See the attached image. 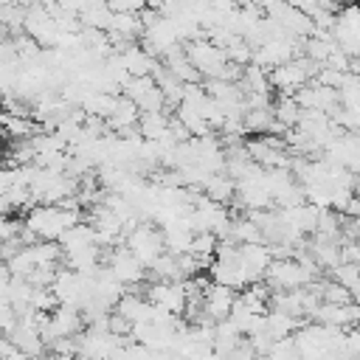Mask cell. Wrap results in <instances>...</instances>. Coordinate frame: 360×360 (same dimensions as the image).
<instances>
[{
	"instance_id": "6da1fadb",
	"label": "cell",
	"mask_w": 360,
	"mask_h": 360,
	"mask_svg": "<svg viewBox=\"0 0 360 360\" xmlns=\"http://www.w3.org/2000/svg\"><path fill=\"white\" fill-rule=\"evenodd\" d=\"M312 281H318V273H312L309 267H304L295 256H290V259H273V264L267 267V276H264V284L273 292L304 290Z\"/></svg>"
},
{
	"instance_id": "7a4b0ae2",
	"label": "cell",
	"mask_w": 360,
	"mask_h": 360,
	"mask_svg": "<svg viewBox=\"0 0 360 360\" xmlns=\"http://www.w3.org/2000/svg\"><path fill=\"white\" fill-rule=\"evenodd\" d=\"M124 245H127L146 267H152L163 253H169V250H166V242H163V231L155 228L152 222H141V225H135L132 231H127Z\"/></svg>"
},
{
	"instance_id": "3957f363",
	"label": "cell",
	"mask_w": 360,
	"mask_h": 360,
	"mask_svg": "<svg viewBox=\"0 0 360 360\" xmlns=\"http://www.w3.org/2000/svg\"><path fill=\"white\" fill-rule=\"evenodd\" d=\"M186 53H188V59H191V65L200 70V76L208 82V79H222V73H225V68H228V53L219 48V45H214L211 39H194V42H188L186 45Z\"/></svg>"
},
{
	"instance_id": "277c9868",
	"label": "cell",
	"mask_w": 360,
	"mask_h": 360,
	"mask_svg": "<svg viewBox=\"0 0 360 360\" xmlns=\"http://www.w3.org/2000/svg\"><path fill=\"white\" fill-rule=\"evenodd\" d=\"M107 267L112 270V276H115L124 287H138V284L149 276V267H146L127 245L115 248V250L107 256Z\"/></svg>"
},
{
	"instance_id": "5b68a950",
	"label": "cell",
	"mask_w": 360,
	"mask_h": 360,
	"mask_svg": "<svg viewBox=\"0 0 360 360\" xmlns=\"http://www.w3.org/2000/svg\"><path fill=\"white\" fill-rule=\"evenodd\" d=\"M146 298H149L155 307L169 309L172 315H186V307H188L186 281H155V284L146 290Z\"/></svg>"
},
{
	"instance_id": "8992f818",
	"label": "cell",
	"mask_w": 360,
	"mask_h": 360,
	"mask_svg": "<svg viewBox=\"0 0 360 360\" xmlns=\"http://www.w3.org/2000/svg\"><path fill=\"white\" fill-rule=\"evenodd\" d=\"M239 264H242V270H245L248 287L264 281L267 267L273 264L270 245H239Z\"/></svg>"
},
{
	"instance_id": "52a82bcc",
	"label": "cell",
	"mask_w": 360,
	"mask_h": 360,
	"mask_svg": "<svg viewBox=\"0 0 360 360\" xmlns=\"http://www.w3.org/2000/svg\"><path fill=\"white\" fill-rule=\"evenodd\" d=\"M236 298H239V295H236V290H231V287H225V284L211 281V284L205 287V292H202V309H205V318H208V321H214V323H219V321L231 318V309H233Z\"/></svg>"
},
{
	"instance_id": "ba28073f",
	"label": "cell",
	"mask_w": 360,
	"mask_h": 360,
	"mask_svg": "<svg viewBox=\"0 0 360 360\" xmlns=\"http://www.w3.org/2000/svg\"><path fill=\"white\" fill-rule=\"evenodd\" d=\"M315 323H326V326H335V329H354L360 326V304L349 301V304H321L315 309Z\"/></svg>"
},
{
	"instance_id": "9c48e42d",
	"label": "cell",
	"mask_w": 360,
	"mask_h": 360,
	"mask_svg": "<svg viewBox=\"0 0 360 360\" xmlns=\"http://www.w3.org/2000/svg\"><path fill=\"white\" fill-rule=\"evenodd\" d=\"M115 312H121V315H124L127 321H132V326H135V323H146V321L155 318V304H152L146 295L127 292V295L118 301Z\"/></svg>"
},
{
	"instance_id": "30bf717a",
	"label": "cell",
	"mask_w": 360,
	"mask_h": 360,
	"mask_svg": "<svg viewBox=\"0 0 360 360\" xmlns=\"http://www.w3.org/2000/svg\"><path fill=\"white\" fill-rule=\"evenodd\" d=\"M242 340H245V335L239 332V326H236L231 318L214 323V352L219 354V360L228 357L236 346H242Z\"/></svg>"
},
{
	"instance_id": "8fae6325",
	"label": "cell",
	"mask_w": 360,
	"mask_h": 360,
	"mask_svg": "<svg viewBox=\"0 0 360 360\" xmlns=\"http://www.w3.org/2000/svg\"><path fill=\"white\" fill-rule=\"evenodd\" d=\"M202 194H205L208 200L219 202V205L233 202V200H236V180L228 177L225 172H222V174H211L208 183H205V188H202Z\"/></svg>"
},
{
	"instance_id": "7c38bea8",
	"label": "cell",
	"mask_w": 360,
	"mask_h": 360,
	"mask_svg": "<svg viewBox=\"0 0 360 360\" xmlns=\"http://www.w3.org/2000/svg\"><path fill=\"white\" fill-rule=\"evenodd\" d=\"M169 121H172V115H166V112H141V121H138L141 138L143 141H163L169 135Z\"/></svg>"
},
{
	"instance_id": "4fadbf2b",
	"label": "cell",
	"mask_w": 360,
	"mask_h": 360,
	"mask_svg": "<svg viewBox=\"0 0 360 360\" xmlns=\"http://www.w3.org/2000/svg\"><path fill=\"white\" fill-rule=\"evenodd\" d=\"M239 87L245 90V93H262V96H270V70H264L262 65H256V62H250V65H245V73H242V82H239Z\"/></svg>"
},
{
	"instance_id": "5bb4252c",
	"label": "cell",
	"mask_w": 360,
	"mask_h": 360,
	"mask_svg": "<svg viewBox=\"0 0 360 360\" xmlns=\"http://www.w3.org/2000/svg\"><path fill=\"white\" fill-rule=\"evenodd\" d=\"M231 242H236V245H264V233H262V228L245 214V217H239V219H233V225H231V236H228Z\"/></svg>"
},
{
	"instance_id": "9a60e30c",
	"label": "cell",
	"mask_w": 360,
	"mask_h": 360,
	"mask_svg": "<svg viewBox=\"0 0 360 360\" xmlns=\"http://www.w3.org/2000/svg\"><path fill=\"white\" fill-rule=\"evenodd\" d=\"M273 112H276V121H278L284 129H295L298 121H301V115H304V110H301V104L295 101V96H278V98L273 101Z\"/></svg>"
},
{
	"instance_id": "2e32d148",
	"label": "cell",
	"mask_w": 360,
	"mask_h": 360,
	"mask_svg": "<svg viewBox=\"0 0 360 360\" xmlns=\"http://www.w3.org/2000/svg\"><path fill=\"white\" fill-rule=\"evenodd\" d=\"M264 323H267V332H270L276 340L292 338V335L301 329V326H298V318H292V315H287V312H278V309H267Z\"/></svg>"
},
{
	"instance_id": "e0dca14e",
	"label": "cell",
	"mask_w": 360,
	"mask_h": 360,
	"mask_svg": "<svg viewBox=\"0 0 360 360\" xmlns=\"http://www.w3.org/2000/svg\"><path fill=\"white\" fill-rule=\"evenodd\" d=\"M158 82H155V76H129V82L121 87V96H127L129 101H141L152 87H155Z\"/></svg>"
},
{
	"instance_id": "ac0fdd59",
	"label": "cell",
	"mask_w": 360,
	"mask_h": 360,
	"mask_svg": "<svg viewBox=\"0 0 360 360\" xmlns=\"http://www.w3.org/2000/svg\"><path fill=\"white\" fill-rule=\"evenodd\" d=\"M329 278H335L338 284H343V287L352 290V287L360 281V264H357V262H340L338 267L329 270Z\"/></svg>"
},
{
	"instance_id": "d6986e66",
	"label": "cell",
	"mask_w": 360,
	"mask_h": 360,
	"mask_svg": "<svg viewBox=\"0 0 360 360\" xmlns=\"http://www.w3.org/2000/svg\"><path fill=\"white\" fill-rule=\"evenodd\" d=\"M0 360H31V357H28L25 352H20L11 340H6V338H3V357H0Z\"/></svg>"
},
{
	"instance_id": "ffe728a7",
	"label": "cell",
	"mask_w": 360,
	"mask_h": 360,
	"mask_svg": "<svg viewBox=\"0 0 360 360\" xmlns=\"http://www.w3.org/2000/svg\"><path fill=\"white\" fill-rule=\"evenodd\" d=\"M346 349H349L352 357H360V326L346 332Z\"/></svg>"
},
{
	"instance_id": "44dd1931",
	"label": "cell",
	"mask_w": 360,
	"mask_h": 360,
	"mask_svg": "<svg viewBox=\"0 0 360 360\" xmlns=\"http://www.w3.org/2000/svg\"><path fill=\"white\" fill-rule=\"evenodd\" d=\"M343 217H360V194H354L349 202H346V208L340 211Z\"/></svg>"
},
{
	"instance_id": "7402d4cb",
	"label": "cell",
	"mask_w": 360,
	"mask_h": 360,
	"mask_svg": "<svg viewBox=\"0 0 360 360\" xmlns=\"http://www.w3.org/2000/svg\"><path fill=\"white\" fill-rule=\"evenodd\" d=\"M163 6H166V0H146V8H152V11H163Z\"/></svg>"
},
{
	"instance_id": "603a6c76",
	"label": "cell",
	"mask_w": 360,
	"mask_h": 360,
	"mask_svg": "<svg viewBox=\"0 0 360 360\" xmlns=\"http://www.w3.org/2000/svg\"><path fill=\"white\" fill-rule=\"evenodd\" d=\"M349 292H352V301H354V304H360V281H357V284H354Z\"/></svg>"
},
{
	"instance_id": "cb8c5ba5",
	"label": "cell",
	"mask_w": 360,
	"mask_h": 360,
	"mask_svg": "<svg viewBox=\"0 0 360 360\" xmlns=\"http://www.w3.org/2000/svg\"><path fill=\"white\" fill-rule=\"evenodd\" d=\"M253 3H256V0H233L236 8H248V6H253Z\"/></svg>"
},
{
	"instance_id": "d4e9b609",
	"label": "cell",
	"mask_w": 360,
	"mask_h": 360,
	"mask_svg": "<svg viewBox=\"0 0 360 360\" xmlns=\"http://www.w3.org/2000/svg\"><path fill=\"white\" fill-rule=\"evenodd\" d=\"M51 360H79V357H73V354H51Z\"/></svg>"
},
{
	"instance_id": "484cf974",
	"label": "cell",
	"mask_w": 360,
	"mask_h": 360,
	"mask_svg": "<svg viewBox=\"0 0 360 360\" xmlns=\"http://www.w3.org/2000/svg\"><path fill=\"white\" fill-rule=\"evenodd\" d=\"M0 3H3V6H20L22 0H0Z\"/></svg>"
},
{
	"instance_id": "4316f807",
	"label": "cell",
	"mask_w": 360,
	"mask_h": 360,
	"mask_svg": "<svg viewBox=\"0 0 360 360\" xmlns=\"http://www.w3.org/2000/svg\"><path fill=\"white\" fill-rule=\"evenodd\" d=\"M357 264H360V242H357Z\"/></svg>"
},
{
	"instance_id": "83f0119b",
	"label": "cell",
	"mask_w": 360,
	"mask_h": 360,
	"mask_svg": "<svg viewBox=\"0 0 360 360\" xmlns=\"http://www.w3.org/2000/svg\"><path fill=\"white\" fill-rule=\"evenodd\" d=\"M346 3H349V6H357V0H346Z\"/></svg>"
},
{
	"instance_id": "f1b7e54d",
	"label": "cell",
	"mask_w": 360,
	"mask_h": 360,
	"mask_svg": "<svg viewBox=\"0 0 360 360\" xmlns=\"http://www.w3.org/2000/svg\"><path fill=\"white\" fill-rule=\"evenodd\" d=\"M352 360H360V357H352Z\"/></svg>"
}]
</instances>
